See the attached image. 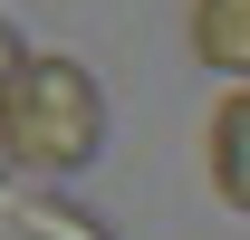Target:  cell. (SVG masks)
<instances>
[{"label": "cell", "instance_id": "277c9868", "mask_svg": "<svg viewBox=\"0 0 250 240\" xmlns=\"http://www.w3.org/2000/svg\"><path fill=\"white\" fill-rule=\"evenodd\" d=\"M20 67L29 58H20V39H10V20H0V106H10V87H20Z\"/></svg>", "mask_w": 250, "mask_h": 240}, {"label": "cell", "instance_id": "3957f363", "mask_svg": "<svg viewBox=\"0 0 250 240\" xmlns=\"http://www.w3.org/2000/svg\"><path fill=\"white\" fill-rule=\"evenodd\" d=\"M192 48L231 77H250V0H192Z\"/></svg>", "mask_w": 250, "mask_h": 240}, {"label": "cell", "instance_id": "7a4b0ae2", "mask_svg": "<svg viewBox=\"0 0 250 240\" xmlns=\"http://www.w3.org/2000/svg\"><path fill=\"white\" fill-rule=\"evenodd\" d=\"M212 192L231 211H250V87L212 106Z\"/></svg>", "mask_w": 250, "mask_h": 240}, {"label": "cell", "instance_id": "6da1fadb", "mask_svg": "<svg viewBox=\"0 0 250 240\" xmlns=\"http://www.w3.org/2000/svg\"><path fill=\"white\" fill-rule=\"evenodd\" d=\"M106 135V96L77 58H29L20 67V87L0 106V144L10 163H29V173H77Z\"/></svg>", "mask_w": 250, "mask_h": 240}]
</instances>
